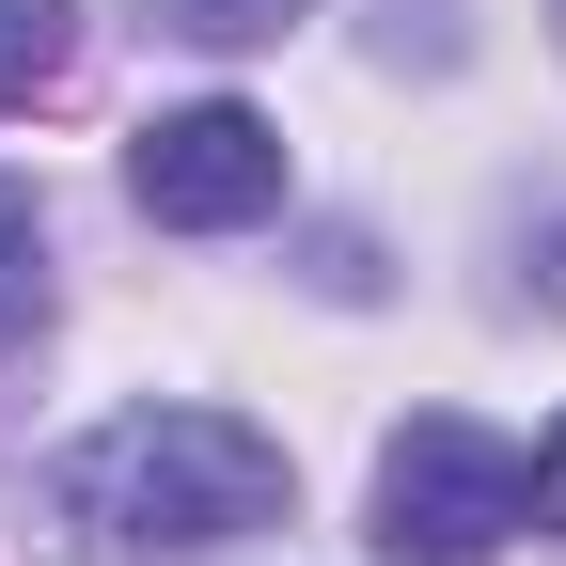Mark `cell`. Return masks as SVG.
I'll return each instance as SVG.
<instances>
[{"label":"cell","instance_id":"4","mask_svg":"<svg viewBox=\"0 0 566 566\" xmlns=\"http://www.w3.org/2000/svg\"><path fill=\"white\" fill-rule=\"evenodd\" d=\"M80 63V0H0V111H32Z\"/></svg>","mask_w":566,"mask_h":566},{"label":"cell","instance_id":"9","mask_svg":"<svg viewBox=\"0 0 566 566\" xmlns=\"http://www.w3.org/2000/svg\"><path fill=\"white\" fill-rule=\"evenodd\" d=\"M551 17H566V0H551Z\"/></svg>","mask_w":566,"mask_h":566},{"label":"cell","instance_id":"2","mask_svg":"<svg viewBox=\"0 0 566 566\" xmlns=\"http://www.w3.org/2000/svg\"><path fill=\"white\" fill-rule=\"evenodd\" d=\"M535 520V457L488 441L472 409H409L378 441V551L394 566H488Z\"/></svg>","mask_w":566,"mask_h":566},{"label":"cell","instance_id":"8","mask_svg":"<svg viewBox=\"0 0 566 566\" xmlns=\"http://www.w3.org/2000/svg\"><path fill=\"white\" fill-rule=\"evenodd\" d=\"M535 535H566V424L535 441Z\"/></svg>","mask_w":566,"mask_h":566},{"label":"cell","instance_id":"3","mask_svg":"<svg viewBox=\"0 0 566 566\" xmlns=\"http://www.w3.org/2000/svg\"><path fill=\"white\" fill-rule=\"evenodd\" d=\"M126 189H142V221H174V237H237V221H283V126L237 111V95H189L126 142Z\"/></svg>","mask_w":566,"mask_h":566},{"label":"cell","instance_id":"7","mask_svg":"<svg viewBox=\"0 0 566 566\" xmlns=\"http://www.w3.org/2000/svg\"><path fill=\"white\" fill-rule=\"evenodd\" d=\"M378 63H457V0H378Z\"/></svg>","mask_w":566,"mask_h":566},{"label":"cell","instance_id":"5","mask_svg":"<svg viewBox=\"0 0 566 566\" xmlns=\"http://www.w3.org/2000/svg\"><path fill=\"white\" fill-rule=\"evenodd\" d=\"M315 0H142V32L158 48H268V32H300Z\"/></svg>","mask_w":566,"mask_h":566},{"label":"cell","instance_id":"1","mask_svg":"<svg viewBox=\"0 0 566 566\" xmlns=\"http://www.w3.org/2000/svg\"><path fill=\"white\" fill-rule=\"evenodd\" d=\"M80 520L126 566H205V551L283 520V441L237 424V409H126L80 457Z\"/></svg>","mask_w":566,"mask_h":566},{"label":"cell","instance_id":"6","mask_svg":"<svg viewBox=\"0 0 566 566\" xmlns=\"http://www.w3.org/2000/svg\"><path fill=\"white\" fill-rule=\"evenodd\" d=\"M32 315H48V205L0 174V346H17Z\"/></svg>","mask_w":566,"mask_h":566}]
</instances>
